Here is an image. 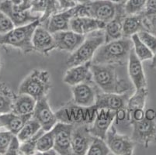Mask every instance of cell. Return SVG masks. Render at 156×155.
<instances>
[{"label":"cell","mask_w":156,"mask_h":155,"mask_svg":"<svg viewBox=\"0 0 156 155\" xmlns=\"http://www.w3.org/2000/svg\"><path fill=\"white\" fill-rule=\"evenodd\" d=\"M141 13L145 17L156 16V0H147Z\"/></svg>","instance_id":"f35d334b"},{"label":"cell","mask_w":156,"mask_h":155,"mask_svg":"<svg viewBox=\"0 0 156 155\" xmlns=\"http://www.w3.org/2000/svg\"><path fill=\"white\" fill-rule=\"evenodd\" d=\"M132 49L133 42L130 38L122 37L104 43L96 51L92 63L124 66L128 62L129 55Z\"/></svg>","instance_id":"7a4b0ae2"},{"label":"cell","mask_w":156,"mask_h":155,"mask_svg":"<svg viewBox=\"0 0 156 155\" xmlns=\"http://www.w3.org/2000/svg\"><path fill=\"white\" fill-rule=\"evenodd\" d=\"M57 2L58 3L59 8L62 11L69 9L78 5L75 0H57Z\"/></svg>","instance_id":"60d3db41"},{"label":"cell","mask_w":156,"mask_h":155,"mask_svg":"<svg viewBox=\"0 0 156 155\" xmlns=\"http://www.w3.org/2000/svg\"><path fill=\"white\" fill-rule=\"evenodd\" d=\"M91 65L92 62H89L69 68L63 77V82L72 87L83 82H93Z\"/></svg>","instance_id":"ffe728a7"},{"label":"cell","mask_w":156,"mask_h":155,"mask_svg":"<svg viewBox=\"0 0 156 155\" xmlns=\"http://www.w3.org/2000/svg\"><path fill=\"white\" fill-rule=\"evenodd\" d=\"M32 44L35 51L44 55H48L56 49L53 33L41 24L35 29L32 37Z\"/></svg>","instance_id":"d6986e66"},{"label":"cell","mask_w":156,"mask_h":155,"mask_svg":"<svg viewBox=\"0 0 156 155\" xmlns=\"http://www.w3.org/2000/svg\"><path fill=\"white\" fill-rule=\"evenodd\" d=\"M99 88L94 82H83L72 86V101L76 104L84 107L94 106Z\"/></svg>","instance_id":"7c38bea8"},{"label":"cell","mask_w":156,"mask_h":155,"mask_svg":"<svg viewBox=\"0 0 156 155\" xmlns=\"http://www.w3.org/2000/svg\"><path fill=\"white\" fill-rule=\"evenodd\" d=\"M2 124H1V123H0V128H2Z\"/></svg>","instance_id":"7dc6e473"},{"label":"cell","mask_w":156,"mask_h":155,"mask_svg":"<svg viewBox=\"0 0 156 155\" xmlns=\"http://www.w3.org/2000/svg\"><path fill=\"white\" fill-rule=\"evenodd\" d=\"M117 116V112L106 109H100L97 110L94 121L89 126L90 133L93 136L104 139L110 126L113 125Z\"/></svg>","instance_id":"5bb4252c"},{"label":"cell","mask_w":156,"mask_h":155,"mask_svg":"<svg viewBox=\"0 0 156 155\" xmlns=\"http://www.w3.org/2000/svg\"><path fill=\"white\" fill-rule=\"evenodd\" d=\"M15 27L13 23L3 12L0 10V35L5 34Z\"/></svg>","instance_id":"d590c367"},{"label":"cell","mask_w":156,"mask_h":155,"mask_svg":"<svg viewBox=\"0 0 156 155\" xmlns=\"http://www.w3.org/2000/svg\"><path fill=\"white\" fill-rule=\"evenodd\" d=\"M98 109L96 106L84 107L76 104L73 101L68 102L55 112L58 122L72 125H90L94 121Z\"/></svg>","instance_id":"52a82bcc"},{"label":"cell","mask_w":156,"mask_h":155,"mask_svg":"<svg viewBox=\"0 0 156 155\" xmlns=\"http://www.w3.org/2000/svg\"><path fill=\"white\" fill-rule=\"evenodd\" d=\"M124 8V5L112 2L111 0H89L79 4L77 16L93 17L107 23L117 16Z\"/></svg>","instance_id":"277c9868"},{"label":"cell","mask_w":156,"mask_h":155,"mask_svg":"<svg viewBox=\"0 0 156 155\" xmlns=\"http://www.w3.org/2000/svg\"><path fill=\"white\" fill-rule=\"evenodd\" d=\"M51 75L48 71L34 69L19 86L20 94H27L36 100L46 97L51 89Z\"/></svg>","instance_id":"5b68a950"},{"label":"cell","mask_w":156,"mask_h":155,"mask_svg":"<svg viewBox=\"0 0 156 155\" xmlns=\"http://www.w3.org/2000/svg\"><path fill=\"white\" fill-rule=\"evenodd\" d=\"M79 4L72 8L61 11L50 16L45 22L46 26H44L51 33L58 31L69 30H70V21L74 16H77Z\"/></svg>","instance_id":"e0dca14e"},{"label":"cell","mask_w":156,"mask_h":155,"mask_svg":"<svg viewBox=\"0 0 156 155\" xmlns=\"http://www.w3.org/2000/svg\"><path fill=\"white\" fill-rule=\"evenodd\" d=\"M145 118L148 119H156V112L151 109H147L145 111Z\"/></svg>","instance_id":"b9f144b4"},{"label":"cell","mask_w":156,"mask_h":155,"mask_svg":"<svg viewBox=\"0 0 156 155\" xmlns=\"http://www.w3.org/2000/svg\"><path fill=\"white\" fill-rule=\"evenodd\" d=\"M0 10L3 12L12 20L15 26L27 25L40 19L41 16L33 13L30 9H23L11 0H5L0 5Z\"/></svg>","instance_id":"30bf717a"},{"label":"cell","mask_w":156,"mask_h":155,"mask_svg":"<svg viewBox=\"0 0 156 155\" xmlns=\"http://www.w3.org/2000/svg\"><path fill=\"white\" fill-rule=\"evenodd\" d=\"M33 116L32 114L20 115L12 112L0 115V123L5 130L17 135L25 123Z\"/></svg>","instance_id":"603a6c76"},{"label":"cell","mask_w":156,"mask_h":155,"mask_svg":"<svg viewBox=\"0 0 156 155\" xmlns=\"http://www.w3.org/2000/svg\"><path fill=\"white\" fill-rule=\"evenodd\" d=\"M144 26H145L146 30L154 34L156 37V16H144Z\"/></svg>","instance_id":"ab89813d"},{"label":"cell","mask_w":156,"mask_h":155,"mask_svg":"<svg viewBox=\"0 0 156 155\" xmlns=\"http://www.w3.org/2000/svg\"><path fill=\"white\" fill-rule=\"evenodd\" d=\"M37 100L27 94H20L16 96L12 106V113L20 115L32 114L36 106Z\"/></svg>","instance_id":"484cf974"},{"label":"cell","mask_w":156,"mask_h":155,"mask_svg":"<svg viewBox=\"0 0 156 155\" xmlns=\"http://www.w3.org/2000/svg\"><path fill=\"white\" fill-rule=\"evenodd\" d=\"M104 43L105 34L103 30L87 34L83 44L68 58L66 61L68 68L92 62L96 51Z\"/></svg>","instance_id":"8992f818"},{"label":"cell","mask_w":156,"mask_h":155,"mask_svg":"<svg viewBox=\"0 0 156 155\" xmlns=\"http://www.w3.org/2000/svg\"><path fill=\"white\" fill-rule=\"evenodd\" d=\"M106 23L100 20L89 16H74L70 21V30L83 35L103 30Z\"/></svg>","instance_id":"7402d4cb"},{"label":"cell","mask_w":156,"mask_h":155,"mask_svg":"<svg viewBox=\"0 0 156 155\" xmlns=\"http://www.w3.org/2000/svg\"><path fill=\"white\" fill-rule=\"evenodd\" d=\"M89 125H75L72 136V149L73 154H87L88 149L94 139L90 133Z\"/></svg>","instance_id":"2e32d148"},{"label":"cell","mask_w":156,"mask_h":155,"mask_svg":"<svg viewBox=\"0 0 156 155\" xmlns=\"http://www.w3.org/2000/svg\"><path fill=\"white\" fill-rule=\"evenodd\" d=\"M33 117L37 119L44 131L51 130L58 123L56 114L52 111L47 96L37 100Z\"/></svg>","instance_id":"9a60e30c"},{"label":"cell","mask_w":156,"mask_h":155,"mask_svg":"<svg viewBox=\"0 0 156 155\" xmlns=\"http://www.w3.org/2000/svg\"><path fill=\"white\" fill-rule=\"evenodd\" d=\"M137 36L154 55L156 53V37L154 34L147 30H142L137 33Z\"/></svg>","instance_id":"e575fe53"},{"label":"cell","mask_w":156,"mask_h":155,"mask_svg":"<svg viewBox=\"0 0 156 155\" xmlns=\"http://www.w3.org/2000/svg\"><path fill=\"white\" fill-rule=\"evenodd\" d=\"M13 135L8 130L0 132V154H5Z\"/></svg>","instance_id":"74e56055"},{"label":"cell","mask_w":156,"mask_h":155,"mask_svg":"<svg viewBox=\"0 0 156 155\" xmlns=\"http://www.w3.org/2000/svg\"><path fill=\"white\" fill-rule=\"evenodd\" d=\"M127 71L129 79L135 89L147 87V79L142 65V62L134 52L131 50L127 62Z\"/></svg>","instance_id":"44dd1931"},{"label":"cell","mask_w":156,"mask_h":155,"mask_svg":"<svg viewBox=\"0 0 156 155\" xmlns=\"http://www.w3.org/2000/svg\"><path fill=\"white\" fill-rule=\"evenodd\" d=\"M151 68L156 70V53L154 54L152 59H151Z\"/></svg>","instance_id":"ee69618b"},{"label":"cell","mask_w":156,"mask_h":155,"mask_svg":"<svg viewBox=\"0 0 156 155\" xmlns=\"http://www.w3.org/2000/svg\"><path fill=\"white\" fill-rule=\"evenodd\" d=\"M74 125L58 122L52 128L55 134L54 149L58 154H73L72 149V136Z\"/></svg>","instance_id":"8fae6325"},{"label":"cell","mask_w":156,"mask_h":155,"mask_svg":"<svg viewBox=\"0 0 156 155\" xmlns=\"http://www.w3.org/2000/svg\"><path fill=\"white\" fill-rule=\"evenodd\" d=\"M124 16H126V15L124 13V8H123V9L117 14L114 19L106 24L103 29L105 34V43L116 41V40L124 37L122 20Z\"/></svg>","instance_id":"d4e9b609"},{"label":"cell","mask_w":156,"mask_h":155,"mask_svg":"<svg viewBox=\"0 0 156 155\" xmlns=\"http://www.w3.org/2000/svg\"><path fill=\"white\" fill-rule=\"evenodd\" d=\"M0 66H1V65H0Z\"/></svg>","instance_id":"c3c4849f"},{"label":"cell","mask_w":156,"mask_h":155,"mask_svg":"<svg viewBox=\"0 0 156 155\" xmlns=\"http://www.w3.org/2000/svg\"><path fill=\"white\" fill-rule=\"evenodd\" d=\"M130 39H131L133 42V49H134L135 54L141 62H145V61L152 59L154 54L140 40V38L137 36V33L134 34L130 37Z\"/></svg>","instance_id":"83f0119b"},{"label":"cell","mask_w":156,"mask_h":155,"mask_svg":"<svg viewBox=\"0 0 156 155\" xmlns=\"http://www.w3.org/2000/svg\"><path fill=\"white\" fill-rule=\"evenodd\" d=\"M133 127L131 139L135 143L143 145L145 148L156 143V120L144 117L140 121L130 122Z\"/></svg>","instance_id":"ba28073f"},{"label":"cell","mask_w":156,"mask_h":155,"mask_svg":"<svg viewBox=\"0 0 156 155\" xmlns=\"http://www.w3.org/2000/svg\"><path fill=\"white\" fill-rule=\"evenodd\" d=\"M55 146V134L53 130L46 131L41 136L37 144V153H42L54 149Z\"/></svg>","instance_id":"4dcf8cb0"},{"label":"cell","mask_w":156,"mask_h":155,"mask_svg":"<svg viewBox=\"0 0 156 155\" xmlns=\"http://www.w3.org/2000/svg\"><path fill=\"white\" fill-rule=\"evenodd\" d=\"M33 1L34 0H23L22 4L19 5V6L23 9H30Z\"/></svg>","instance_id":"7bdbcfd3"},{"label":"cell","mask_w":156,"mask_h":155,"mask_svg":"<svg viewBox=\"0 0 156 155\" xmlns=\"http://www.w3.org/2000/svg\"><path fill=\"white\" fill-rule=\"evenodd\" d=\"M147 0H127L124 4V10L126 16L140 14L144 10Z\"/></svg>","instance_id":"836d02e7"},{"label":"cell","mask_w":156,"mask_h":155,"mask_svg":"<svg viewBox=\"0 0 156 155\" xmlns=\"http://www.w3.org/2000/svg\"><path fill=\"white\" fill-rule=\"evenodd\" d=\"M41 24L40 19L27 25L15 26L10 31L0 35V45H8L20 50L24 55L35 51L32 37L35 29Z\"/></svg>","instance_id":"3957f363"},{"label":"cell","mask_w":156,"mask_h":155,"mask_svg":"<svg viewBox=\"0 0 156 155\" xmlns=\"http://www.w3.org/2000/svg\"><path fill=\"white\" fill-rule=\"evenodd\" d=\"M123 36L130 38L134 34L142 30H146L144 26V16L142 13L126 16L122 20Z\"/></svg>","instance_id":"cb8c5ba5"},{"label":"cell","mask_w":156,"mask_h":155,"mask_svg":"<svg viewBox=\"0 0 156 155\" xmlns=\"http://www.w3.org/2000/svg\"><path fill=\"white\" fill-rule=\"evenodd\" d=\"M41 129V126L40 123L37 121V119L31 117L30 119L25 123L20 131L17 133V137L20 142H23L31 138L33 136H34Z\"/></svg>","instance_id":"f1b7e54d"},{"label":"cell","mask_w":156,"mask_h":155,"mask_svg":"<svg viewBox=\"0 0 156 155\" xmlns=\"http://www.w3.org/2000/svg\"><path fill=\"white\" fill-rule=\"evenodd\" d=\"M112 2H115V3L117 4H122V5H124L126 2H127V0H111Z\"/></svg>","instance_id":"f6af8a7d"},{"label":"cell","mask_w":156,"mask_h":155,"mask_svg":"<svg viewBox=\"0 0 156 155\" xmlns=\"http://www.w3.org/2000/svg\"><path fill=\"white\" fill-rule=\"evenodd\" d=\"M53 37L56 45V49L66 51L72 53L83 44L86 39V35L77 33L69 30L54 33Z\"/></svg>","instance_id":"ac0fdd59"},{"label":"cell","mask_w":156,"mask_h":155,"mask_svg":"<svg viewBox=\"0 0 156 155\" xmlns=\"http://www.w3.org/2000/svg\"><path fill=\"white\" fill-rule=\"evenodd\" d=\"M112 153L104 139L94 136L88 149V155H108Z\"/></svg>","instance_id":"1f68e13d"},{"label":"cell","mask_w":156,"mask_h":155,"mask_svg":"<svg viewBox=\"0 0 156 155\" xmlns=\"http://www.w3.org/2000/svg\"><path fill=\"white\" fill-rule=\"evenodd\" d=\"M147 95L148 92L147 87L135 89V92L127 101V108H126V119L129 117L133 111L139 109H144Z\"/></svg>","instance_id":"4316f807"},{"label":"cell","mask_w":156,"mask_h":155,"mask_svg":"<svg viewBox=\"0 0 156 155\" xmlns=\"http://www.w3.org/2000/svg\"><path fill=\"white\" fill-rule=\"evenodd\" d=\"M129 98L128 93H106L101 91L100 92H98L96 95L94 106L98 109H106L116 112L126 110Z\"/></svg>","instance_id":"4fadbf2b"},{"label":"cell","mask_w":156,"mask_h":155,"mask_svg":"<svg viewBox=\"0 0 156 155\" xmlns=\"http://www.w3.org/2000/svg\"><path fill=\"white\" fill-rule=\"evenodd\" d=\"M118 66L120 65L92 63L93 80L102 92L124 94L130 89V83L119 74Z\"/></svg>","instance_id":"6da1fadb"},{"label":"cell","mask_w":156,"mask_h":155,"mask_svg":"<svg viewBox=\"0 0 156 155\" xmlns=\"http://www.w3.org/2000/svg\"><path fill=\"white\" fill-rule=\"evenodd\" d=\"M76 1V2L77 4H83V3H85V2H88L89 0H75Z\"/></svg>","instance_id":"bcb514c9"},{"label":"cell","mask_w":156,"mask_h":155,"mask_svg":"<svg viewBox=\"0 0 156 155\" xmlns=\"http://www.w3.org/2000/svg\"><path fill=\"white\" fill-rule=\"evenodd\" d=\"M20 144L21 142L18 139L16 135H13V136L11 139L9 144L7 147V150L5 151V154L7 155H19L21 154L20 153Z\"/></svg>","instance_id":"8d00e7d4"},{"label":"cell","mask_w":156,"mask_h":155,"mask_svg":"<svg viewBox=\"0 0 156 155\" xmlns=\"http://www.w3.org/2000/svg\"><path fill=\"white\" fill-rule=\"evenodd\" d=\"M15 97L9 89L0 86V115L12 112Z\"/></svg>","instance_id":"f546056e"},{"label":"cell","mask_w":156,"mask_h":155,"mask_svg":"<svg viewBox=\"0 0 156 155\" xmlns=\"http://www.w3.org/2000/svg\"><path fill=\"white\" fill-rule=\"evenodd\" d=\"M105 140L113 154L132 155L134 153L135 142L131 137L119 133L113 125L110 126L106 133Z\"/></svg>","instance_id":"9c48e42d"},{"label":"cell","mask_w":156,"mask_h":155,"mask_svg":"<svg viewBox=\"0 0 156 155\" xmlns=\"http://www.w3.org/2000/svg\"><path fill=\"white\" fill-rule=\"evenodd\" d=\"M44 132L43 129H41L34 136L23 142H21L20 153L24 155H34L37 153V144L39 138Z\"/></svg>","instance_id":"d6a6232c"}]
</instances>
